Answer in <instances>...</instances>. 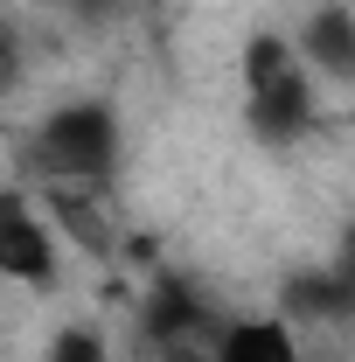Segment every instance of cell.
<instances>
[{"mask_svg": "<svg viewBox=\"0 0 355 362\" xmlns=\"http://www.w3.org/2000/svg\"><path fill=\"white\" fill-rule=\"evenodd\" d=\"M28 160L42 188H105L126 160V126L105 98H70L28 133Z\"/></svg>", "mask_w": 355, "mask_h": 362, "instance_id": "1", "label": "cell"}, {"mask_svg": "<svg viewBox=\"0 0 355 362\" xmlns=\"http://www.w3.org/2000/svg\"><path fill=\"white\" fill-rule=\"evenodd\" d=\"M244 98H251V126L272 146H293L320 126V84L307 77V63L293 56V35L258 28L244 42Z\"/></svg>", "mask_w": 355, "mask_h": 362, "instance_id": "2", "label": "cell"}, {"mask_svg": "<svg viewBox=\"0 0 355 362\" xmlns=\"http://www.w3.org/2000/svg\"><path fill=\"white\" fill-rule=\"evenodd\" d=\"M0 286H21V293L63 286V237L49 230L42 202L21 188H0Z\"/></svg>", "mask_w": 355, "mask_h": 362, "instance_id": "3", "label": "cell"}, {"mask_svg": "<svg viewBox=\"0 0 355 362\" xmlns=\"http://www.w3.org/2000/svg\"><path fill=\"white\" fill-rule=\"evenodd\" d=\"M293 56L307 63V77L320 90L355 84V0H320V7H307V21L293 28Z\"/></svg>", "mask_w": 355, "mask_h": 362, "instance_id": "4", "label": "cell"}, {"mask_svg": "<svg viewBox=\"0 0 355 362\" xmlns=\"http://www.w3.org/2000/svg\"><path fill=\"white\" fill-rule=\"evenodd\" d=\"M209 362H307L300 349V327L286 314H251V320H223Z\"/></svg>", "mask_w": 355, "mask_h": 362, "instance_id": "5", "label": "cell"}, {"mask_svg": "<svg viewBox=\"0 0 355 362\" xmlns=\"http://www.w3.org/2000/svg\"><path fill=\"white\" fill-rule=\"evenodd\" d=\"M35 362H112V341L98 327H56Z\"/></svg>", "mask_w": 355, "mask_h": 362, "instance_id": "6", "label": "cell"}, {"mask_svg": "<svg viewBox=\"0 0 355 362\" xmlns=\"http://www.w3.org/2000/svg\"><path fill=\"white\" fill-rule=\"evenodd\" d=\"M21 70H28L21 63V35H14V21H0V98L21 90Z\"/></svg>", "mask_w": 355, "mask_h": 362, "instance_id": "7", "label": "cell"}, {"mask_svg": "<svg viewBox=\"0 0 355 362\" xmlns=\"http://www.w3.org/2000/svg\"><path fill=\"white\" fill-rule=\"evenodd\" d=\"M327 272L342 279V293H349V300H355V223L342 230V244H334V265H327Z\"/></svg>", "mask_w": 355, "mask_h": 362, "instance_id": "8", "label": "cell"}]
</instances>
